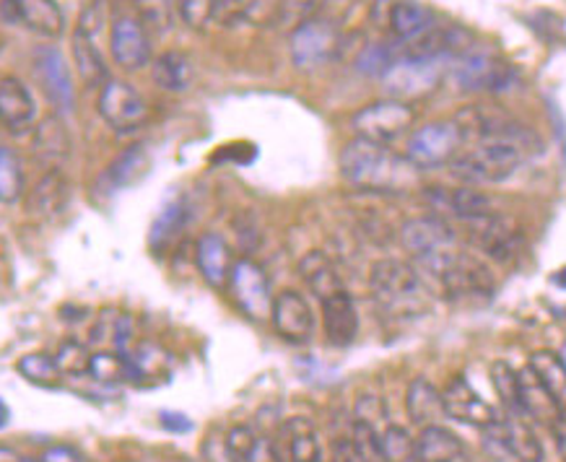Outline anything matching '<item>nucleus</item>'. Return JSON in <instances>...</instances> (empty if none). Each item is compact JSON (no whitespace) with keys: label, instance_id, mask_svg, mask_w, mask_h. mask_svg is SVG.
I'll list each match as a JSON object with an SVG mask.
<instances>
[{"label":"nucleus","instance_id":"obj_14","mask_svg":"<svg viewBox=\"0 0 566 462\" xmlns=\"http://www.w3.org/2000/svg\"><path fill=\"white\" fill-rule=\"evenodd\" d=\"M97 109L109 128L115 133H130V130H138L149 115V107H146V99L138 94L128 80L109 78L105 86H102Z\"/></svg>","mask_w":566,"mask_h":462},{"label":"nucleus","instance_id":"obj_44","mask_svg":"<svg viewBox=\"0 0 566 462\" xmlns=\"http://www.w3.org/2000/svg\"><path fill=\"white\" fill-rule=\"evenodd\" d=\"M89 374L102 385H115L130 379V362L125 351H97L92 354Z\"/></svg>","mask_w":566,"mask_h":462},{"label":"nucleus","instance_id":"obj_17","mask_svg":"<svg viewBox=\"0 0 566 462\" xmlns=\"http://www.w3.org/2000/svg\"><path fill=\"white\" fill-rule=\"evenodd\" d=\"M270 322L274 330L289 343H310L314 335V312L305 293L284 289L274 297V307H270Z\"/></svg>","mask_w":566,"mask_h":462},{"label":"nucleus","instance_id":"obj_12","mask_svg":"<svg viewBox=\"0 0 566 462\" xmlns=\"http://www.w3.org/2000/svg\"><path fill=\"white\" fill-rule=\"evenodd\" d=\"M424 201L439 211V216H450L455 222H470V218L494 214L496 197L487 187H473L455 182V185H434L424 190Z\"/></svg>","mask_w":566,"mask_h":462},{"label":"nucleus","instance_id":"obj_47","mask_svg":"<svg viewBox=\"0 0 566 462\" xmlns=\"http://www.w3.org/2000/svg\"><path fill=\"white\" fill-rule=\"evenodd\" d=\"M55 364L63 377H84L92 369V351L81 341H63L55 351Z\"/></svg>","mask_w":566,"mask_h":462},{"label":"nucleus","instance_id":"obj_52","mask_svg":"<svg viewBox=\"0 0 566 462\" xmlns=\"http://www.w3.org/2000/svg\"><path fill=\"white\" fill-rule=\"evenodd\" d=\"M40 462H84V458H81L78 450H73L68 444H55L42 454Z\"/></svg>","mask_w":566,"mask_h":462},{"label":"nucleus","instance_id":"obj_4","mask_svg":"<svg viewBox=\"0 0 566 462\" xmlns=\"http://www.w3.org/2000/svg\"><path fill=\"white\" fill-rule=\"evenodd\" d=\"M416 266L450 299H483L491 297L496 289V278L483 258L462 253L460 247L416 260Z\"/></svg>","mask_w":566,"mask_h":462},{"label":"nucleus","instance_id":"obj_30","mask_svg":"<svg viewBox=\"0 0 566 462\" xmlns=\"http://www.w3.org/2000/svg\"><path fill=\"white\" fill-rule=\"evenodd\" d=\"M71 55H73V63H76L81 80H84L89 89H97V86L102 89V86L107 84L109 71H107L105 57H102L94 36H89L78 26L73 29L71 34Z\"/></svg>","mask_w":566,"mask_h":462},{"label":"nucleus","instance_id":"obj_43","mask_svg":"<svg viewBox=\"0 0 566 462\" xmlns=\"http://www.w3.org/2000/svg\"><path fill=\"white\" fill-rule=\"evenodd\" d=\"M401 61V53L387 42H372L356 57V71L366 78H385L387 71Z\"/></svg>","mask_w":566,"mask_h":462},{"label":"nucleus","instance_id":"obj_27","mask_svg":"<svg viewBox=\"0 0 566 462\" xmlns=\"http://www.w3.org/2000/svg\"><path fill=\"white\" fill-rule=\"evenodd\" d=\"M517 387H520L522 413L531 418V421L551 427V423L562 416V410H558L554 398H551V393L543 387L538 374L531 369V364L522 366L517 372Z\"/></svg>","mask_w":566,"mask_h":462},{"label":"nucleus","instance_id":"obj_8","mask_svg":"<svg viewBox=\"0 0 566 462\" xmlns=\"http://www.w3.org/2000/svg\"><path fill=\"white\" fill-rule=\"evenodd\" d=\"M462 136L452 120L426 122L421 128L410 130L406 138V159L418 172L439 170L458 157L462 149Z\"/></svg>","mask_w":566,"mask_h":462},{"label":"nucleus","instance_id":"obj_7","mask_svg":"<svg viewBox=\"0 0 566 462\" xmlns=\"http://www.w3.org/2000/svg\"><path fill=\"white\" fill-rule=\"evenodd\" d=\"M416 120L418 115L410 101L387 97L359 109L351 117V128H354L356 138H364V141L393 146L410 136V130L416 128Z\"/></svg>","mask_w":566,"mask_h":462},{"label":"nucleus","instance_id":"obj_34","mask_svg":"<svg viewBox=\"0 0 566 462\" xmlns=\"http://www.w3.org/2000/svg\"><path fill=\"white\" fill-rule=\"evenodd\" d=\"M418 447V460L421 462H452L466 452L460 437L452 434L450 429H445L442 423H431V427H424L421 434L416 437Z\"/></svg>","mask_w":566,"mask_h":462},{"label":"nucleus","instance_id":"obj_41","mask_svg":"<svg viewBox=\"0 0 566 462\" xmlns=\"http://www.w3.org/2000/svg\"><path fill=\"white\" fill-rule=\"evenodd\" d=\"M24 197V170H21L19 153L0 146V203L11 205Z\"/></svg>","mask_w":566,"mask_h":462},{"label":"nucleus","instance_id":"obj_32","mask_svg":"<svg viewBox=\"0 0 566 462\" xmlns=\"http://www.w3.org/2000/svg\"><path fill=\"white\" fill-rule=\"evenodd\" d=\"M32 149L36 157L47 164H61L71 157L73 141L68 128L57 115H47L45 120H40L34 125V136H32Z\"/></svg>","mask_w":566,"mask_h":462},{"label":"nucleus","instance_id":"obj_10","mask_svg":"<svg viewBox=\"0 0 566 462\" xmlns=\"http://www.w3.org/2000/svg\"><path fill=\"white\" fill-rule=\"evenodd\" d=\"M450 61H437V57H403L387 71L382 78L385 92L393 99L410 101L418 97H426L437 89V84L445 76V68Z\"/></svg>","mask_w":566,"mask_h":462},{"label":"nucleus","instance_id":"obj_56","mask_svg":"<svg viewBox=\"0 0 566 462\" xmlns=\"http://www.w3.org/2000/svg\"><path fill=\"white\" fill-rule=\"evenodd\" d=\"M9 408H6V402L3 400H0V429H3L6 427V423H9Z\"/></svg>","mask_w":566,"mask_h":462},{"label":"nucleus","instance_id":"obj_51","mask_svg":"<svg viewBox=\"0 0 566 462\" xmlns=\"http://www.w3.org/2000/svg\"><path fill=\"white\" fill-rule=\"evenodd\" d=\"M239 462H281V458H278L276 444L270 442V439L257 437V442L253 444V450H249Z\"/></svg>","mask_w":566,"mask_h":462},{"label":"nucleus","instance_id":"obj_18","mask_svg":"<svg viewBox=\"0 0 566 462\" xmlns=\"http://www.w3.org/2000/svg\"><path fill=\"white\" fill-rule=\"evenodd\" d=\"M34 76L42 84V92L47 94V99L53 101V107L61 109V112H71L76 107V86H73L71 68L61 50L53 45L36 50Z\"/></svg>","mask_w":566,"mask_h":462},{"label":"nucleus","instance_id":"obj_33","mask_svg":"<svg viewBox=\"0 0 566 462\" xmlns=\"http://www.w3.org/2000/svg\"><path fill=\"white\" fill-rule=\"evenodd\" d=\"M125 354H128L130 379H134V383L167 377L174 362L172 354L153 341H141L134 351H125Z\"/></svg>","mask_w":566,"mask_h":462},{"label":"nucleus","instance_id":"obj_9","mask_svg":"<svg viewBox=\"0 0 566 462\" xmlns=\"http://www.w3.org/2000/svg\"><path fill=\"white\" fill-rule=\"evenodd\" d=\"M481 431L494 460L543 462V444L531 427V418L504 413Z\"/></svg>","mask_w":566,"mask_h":462},{"label":"nucleus","instance_id":"obj_25","mask_svg":"<svg viewBox=\"0 0 566 462\" xmlns=\"http://www.w3.org/2000/svg\"><path fill=\"white\" fill-rule=\"evenodd\" d=\"M71 197V182L61 166L42 174V180L26 193V211L34 218H53L61 214Z\"/></svg>","mask_w":566,"mask_h":462},{"label":"nucleus","instance_id":"obj_20","mask_svg":"<svg viewBox=\"0 0 566 462\" xmlns=\"http://www.w3.org/2000/svg\"><path fill=\"white\" fill-rule=\"evenodd\" d=\"M0 125L11 133H26L36 125V99L24 80L0 78Z\"/></svg>","mask_w":566,"mask_h":462},{"label":"nucleus","instance_id":"obj_11","mask_svg":"<svg viewBox=\"0 0 566 462\" xmlns=\"http://www.w3.org/2000/svg\"><path fill=\"white\" fill-rule=\"evenodd\" d=\"M341 50V32L325 19H312L289 36L291 61L299 71H318L330 61H335Z\"/></svg>","mask_w":566,"mask_h":462},{"label":"nucleus","instance_id":"obj_28","mask_svg":"<svg viewBox=\"0 0 566 462\" xmlns=\"http://www.w3.org/2000/svg\"><path fill=\"white\" fill-rule=\"evenodd\" d=\"M151 78L161 92L185 94L195 80V65L180 50H167L151 63Z\"/></svg>","mask_w":566,"mask_h":462},{"label":"nucleus","instance_id":"obj_55","mask_svg":"<svg viewBox=\"0 0 566 462\" xmlns=\"http://www.w3.org/2000/svg\"><path fill=\"white\" fill-rule=\"evenodd\" d=\"M333 462H364V460L359 458V452L354 450V444H351V439H343V442L335 444Z\"/></svg>","mask_w":566,"mask_h":462},{"label":"nucleus","instance_id":"obj_19","mask_svg":"<svg viewBox=\"0 0 566 462\" xmlns=\"http://www.w3.org/2000/svg\"><path fill=\"white\" fill-rule=\"evenodd\" d=\"M442 406L447 418L476 429H487L499 418L496 408L483 400L462 377H452L450 383L445 385Z\"/></svg>","mask_w":566,"mask_h":462},{"label":"nucleus","instance_id":"obj_22","mask_svg":"<svg viewBox=\"0 0 566 462\" xmlns=\"http://www.w3.org/2000/svg\"><path fill=\"white\" fill-rule=\"evenodd\" d=\"M387 26L403 47L416 42L418 36L429 34L434 26H439V13L429 3H421V0H398V3L389 6Z\"/></svg>","mask_w":566,"mask_h":462},{"label":"nucleus","instance_id":"obj_37","mask_svg":"<svg viewBox=\"0 0 566 462\" xmlns=\"http://www.w3.org/2000/svg\"><path fill=\"white\" fill-rule=\"evenodd\" d=\"M146 170V151L143 146H128L122 153H117L113 164L107 166L105 178V187L109 193H117V190H125L128 185H134V182L141 178Z\"/></svg>","mask_w":566,"mask_h":462},{"label":"nucleus","instance_id":"obj_16","mask_svg":"<svg viewBox=\"0 0 566 462\" xmlns=\"http://www.w3.org/2000/svg\"><path fill=\"white\" fill-rule=\"evenodd\" d=\"M109 53L125 71H141L151 63V34L130 13L113 19L109 24Z\"/></svg>","mask_w":566,"mask_h":462},{"label":"nucleus","instance_id":"obj_48","mask_svg":"<svg viewBox=\"0 0 566 462\" xmlns=\"http://www.w3.org/2000/svg\"><path fill=\"white\" fill-rule=\"evenodd\" d=\"M174 13L190 29H205L213 21V0H172Z\"/></svg>","mask_w":566,"mask_h":462},{"label":"nucleus","instance_id":"obj_53","mask_svg":"<svg viewBox=\"0 0 566 462\" xmlns=\"http://www.w3.org/2000/svg\"><path fill=\"white\" fill-rule=\"evenodd\" d=\"M159 421H161V427L169 429V431H178V434H182V431L193 429V423L188 421V416L174 413V410H161Z\"/></svg>","mask_w":566,"mask_h":462},{"label":"nucleus","instance_id":"obj_49","mask_svg":"<svg viewBox=\"0 0 566 462\" xmlns=\"http://www.w3.org/2000/svg\"><path fill=\"white\" fill-rule=\"evenodd\" d=\"M257 442V434L245 423H239V427H234L229 434H226V452H229L232 462H239L245 454L253 450V444Z\"/></svg>","mask_w":566,"mask_h":462},{"label":"nucleus","instance_id":"obj_3","mask_svg":"<svg viewBox=\"0 0 566 462\" xmlns=\"http://www.w3.org/2000/svg\"><path fill=\"white\" fill-rule=\"evenodd\" d=\"M370 291L380 310L398 320L421 318L431 302L429 283L421 270L398 258L374 262L370 270Z\"/></svg>","mask_w":566,"mask_h":462},{"label":"nucleus","instance_id":"obj_46","mask_svg":"<svg viewBox=\"0 0 566 462\" xmlns=\"http://www.w3.org/2000/svg\"><path fill=\"white\" fill-rule=\"evenodd\" d=\"M491 383H494V390L499 395V400H502V406H504L506 413L525 416V413H522V406H520L517 372H514L510 364H506V362H494V366H491Z\"/></svg>","mask_w":566,"mask_h":462},{"label":"nucleus","instance_id":"obj_5","mask_svg":"<svg viewBox=\"0 0 566 462\" xmlns=\"http://www.w3.org/2000/svg\"><path fill=\"white\" fill-rule=\"evenodd\" d=\"M462 237L476 249L478 258H487L496 266H514L525 253V232L517 218L502 211L462 222Z\"/></svg>","mask_w":566,"mask_h":462},{"label":"nucleus","instance_id":"obj_31","mask_svg":"<svg viewBox=\"0 0 566 462\" xmlns=\"http://www.w3.org/2000/svg\"><path fill=\"white\" fill-rule=\"evenodd\" d=\"M278 0H213V24L237 26V24H274Z\"/></svg>","mask_w":566,"mask_h":462},{"label":"nucleus","instance_id":"obj_13","mask_svg":"<svg viewBox=\"0 0 566 462\" xmlns=\"http://www.w3.org/2000/svg\"><path fill=\"white\" fill-rule=\"evenodd\" d=\"M226 289H229L234 304H237L249 320L270 318L274 291H270V281H268L266 270H263V266H257L255 260H249V258L234 260Z\"/></svg>","mask_w":566,"mask_h":462},{"label":"nucleus","instance_id":"obj_24","mask_svg":"<svg viewBox=\"0 0 566 462\" xmlns=\"http://www.w3.org/2000/svg\"><path fill=\"white\" fill-rule=\"evenodd\" d=\"M195 266L197 273L211 289H226L234 266L232 249L222 234L209 232L195 241Z\"/></svg>","mask_w":566,"mask_h":462},{"label":"nucleus","instance_id":"obj_40","mask_svg":"<svg viewBox=\"0 0 566 462\" xmlns=\"http://www.w3.org/2000/svg\"><path fill=\"white\" fill-rule=\"evenodd\" d=\"M136 19L146 26V32L164 36L174 29V3L172 0H134Z\"/></svg>","mask_w":566,"mask_h":462},{"label":"nucleus","instance_id":"obj_26","mask_svg":"<svg viewBox=\"0 0 566 462\" xmlns=\"http://www.w3.org/2000/svg\"><path fill=\"white\" fill-rule=\"evenodd\" d=\"M297 273L320 302L345 289L341 270H338L335 262L330 260V255L322 253V249H310V253L301 255L297 262Z\"/></svg>","mask_w":566,"mask_h":462},{"label":"nucleus","instance_id":"obj_36","mask_svg":"<svg viewBox=\"0 0 566 462\" xmlns=\"http://www.w3.org/2000/svg\"><path fill=\"white\" fill-rule=\"evenodd\" d=\"M531 369L538 374V379L551 393V398H554L558 410L566 413V366L562 362V356L548 348L535 351L531 356Z\"/></svg>","mask_w":566,"mask_h":462},{"label":"nucleus","instance_id":"obj_57","mask_svg":"<svg viewBox=\"0 0 566 462\" xmlns=\"http://www.w3.org/2000/svg\"><path fill=\"white\" fill-rule=\"evenodd\" d=\"M558 356H562V362H564V366H566V343L562 346V351H558Z\"/></svg>","mask_w":566,"mask_h":462},{"label":"nucleus","instance_id":"obj_39","mask_svg":"<svg viewBox=\"0 0 566 462\" xmlns=\"http://www.w3.org/2000/svg\"><path fill=\"white\" fill-rule=\"evenodd\" d=\"M380 462H421L416 439L398 423H387L380 431Z\"/></svg>","mask_w":566,"mask_h":462},{"label":"nucleus","instance_id":"obj_2","mask_svg":"<svg viewBox=\"0 0 566 462\" xmlns=\"http://www.w3.org/2000/svg\"><path fill=\"white\" fill-rule=\"evenodd\" d=\"M341 178L362 193H408L421 185V172L406 159V153L389 146L354 138L338 157Z\"/></svg>","mask_w":566,"mask_h":462},{"label":"nucleus","instance_id":"obj_23","mask_svg":"<svg viewBox=\"0 0 566 462\" xmlns=\"http://www.w3.org/2000/svg\"><path fill=\"white\" fill-rule=\"evenodd\" d=\"M3 13L13 24H24L42 36H61L65 29L63 9L55 0H3Z\"/></svg>","mask_w":566,"mask_h":462},{"label":"nucleus","instance_id":"obj_21","mask_svg":"<svg viewBox=\"0 0 566 462\" xmlns=\"http://www.w3.org/2000/svg\"><path fill=\"white\" fill-rule=\"evenodd\" d=\"M322 330L330 346L345 348L356 341L359 335V312L354 297L349 291H338L333 297L322 299Z\"/></svg>","mask_w":566,"mask_h":462},{"label":"nucleus","instance_id":"obj_29","mask_svg":"<svg viewBox=\"0 0 566 462\" xmlns=\"http://www.w3.org/2000/svg\"><path fill=\"white\" fill-rule=\"evenodd\" d=\"M406 413L410 418V423H416L418 429L439 423V418L445 416L442 390L426 377L410 379L406 390Z\"/></svg>","mask_w":566,"mask_h":462},{"label":"nucleus","instance_id":"obj_1","mask_svg":"<svg viewBox=\"0 0 566 462\" xmlns=\"http://www.w3.org/2000/svg\"><path fill=\"white\" fill-rule=\"evenodd\" d=\"M541 151V136L520 120H512L487 141L462 146L458 157L447 164V170H450L452 180L462 182V185L491 187L514 178L520 166L538 157Z\"/></svg>","mask_w":566,"mask_h":462},{"label":"nucleus","instance_id":"obj_6","mask_svg":"<svg viewBox=\"0 0 566 462\" xmlns=\"http://www.w3.org/2000/svg\"><path fill=\"white\" fill-rule=\"evenodd\" d=\"M452 84L466 94H502L517 84V73L491 50L470 47L447 65Z\"/></svg>","mask_w":566,"mask_h":462},{"label":"nucleus","instance_id":"obj_38","mask_svg":"<svg viewBox=\"0 0 566 462\" xmlns=\"http://www.w3.org/2000/svg\"><path fill=\"white\" fill-rule=\"evenodd\" d=\"M185 224H188V203L172 201L164 211H161L157 222L151 226V234H149L151 247L159 249V253L161 249H167L174 239H178V234L185 229Z\"/></svg>","mask_w":566,"mask_h":462},{"label":"nucleus","instance_id":"obj_50","mask_svg":"<svg viewBox=\"0 0 566 462\" xmlns=\"http://www.w3.org/2000/svg\"><path fill=\"white\" fill-rule=\"evenodd\" d=\"M382 418H385V410H382V402L374 395H362L356 400V421H364L377 429V421H382Z\"/></svg>","mask_w":566,"mask_h":462},{"label":"nucleus","instance_id":"obj_35","mask_svg":"<svg viewBox=\"0 0 566 462\" xmlns=\"http://www.w3.org/2000/svg\"><path fill=\"white\" fill-rule=\"evenodd\" d=\"M286 447L289 462H325V450L310 418H291L286 423Z\"/></svg>","mask_w":566,"mask_h":462},{"label":"nucleus","instance_id":"obj_42","mask_svg":"<svg viewBox=\"0 0 566 462\" xmlns=\"http://www.w3.org/2000/svg\"><path fill=\"white\" fill-rule=\"evenodd\" d=\"M325 3L328 0H278L274 26L284 29V32H293V29L307 24V21L320 19Z\"/></svg>","mask_w":566,"mask_h":462},{"label":"nucleus","instance_id":"obj_54","mask_svg":"<svg viewBox=\"0 0 566 462\" xmlns=\"http://www.w3.org/2000/svg\"><path fill=\"white\" fill-rule=\"evenodd\" d=\"M548 429H551V434H554V442H556L558 454H562V460L566 462V413L558 416Z\"/></svg>","mask_w":566,"mask_h":462},{"label":"nucleus","instance_id":"obj_15","mask_svg":"<svg viewBox=\"0 0 566 462\" xmlns=\"http://www.w3.org/2000/svg\"><path fill=\"white\" fill-rule=\"evenodd\" d=\"M398 239L406 253L416 260L431 258V255L445 253L460 245V234L452 229V224L445 216H414L401 224Z\"/></svg>","mask_w":566,"mask_h":462},{"label":"nucleus","instance_id":"obj_45","mask_svg":"<svg viewBox=\"0 0 566 462\" xmlns=\"http://www.w3.org/2000/svg\"><path fill=\"white\" fill-rule=\"evenodd\" d=\"M17 372L26 383L40 385V387H55L61 383V369H57L55 356L50 354H26L17 362Z\"/></svg>","mask_w":566,"mask_h":462}]
</instances>
